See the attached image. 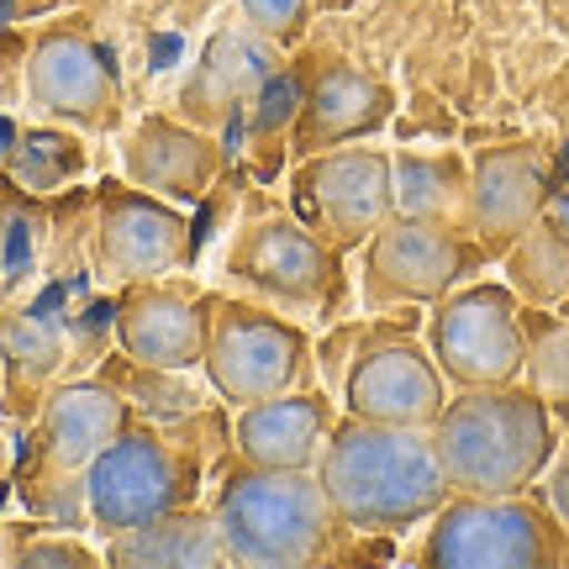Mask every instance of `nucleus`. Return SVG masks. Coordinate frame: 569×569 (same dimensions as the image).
<instances>
[{
	"instance_id": "23",
	"label": "nucleus",
	"mask_w": 569,
	"mask_h": 569,
	"mask_svg": "<svg viewBox=\"0 0 569 569\" xmlns=\"http://www.w3.org/2000/svg\"><path fill=\"white\" fill-rule=\"evenodd\" d=\"M517 290H528L532 301H569V238L553 227L532 222L517 243L507 248Z\"/></svg>"
},
{
	"instance_id": "8",
	"label": "nucleus",
	"mask_w": 569,
	"mask_h": 569,
	"mask_svg": "<svg viewBox=\"0 0 569 569\" xmlns=\"http://www.w3.org/2000/svg\"><path fill=\"white\" fill-rule=\"evenodd\" d=\"M301 206L338 253L369 243L396 217V159L348 142L311 153L301 169Z\"/></svg>"
},
{
	"instance_id": "14",
	"label": "nucleus",
	"mask_w": 569,
	"mask_h": 569,
	"mask_svg": "<svg viewBox=\"0 0 569 569\" xmlns=\"http://www.w3.org/2000/svg\"><path fill=\"white\" fill-rule=\"evenodd\" d=\"M232 274L280 306H322L338 280V248L317 227L301 222H259L232 248Z\"/></svg>"
},
{
	"instance_id": "24",
	"label": "nucleus",
	"mask_w": 569,
	"mask_h": 569,
	"mask_svg": "<svg viewBox=\"0 0 569 569\" xmlns=\"http://www.w3.org/2000/svg\"><path fill=\"white\" fill-rule=\"evenodd\" d=\"M0 343H6V359H11V380L17 386H38L48 380V369L59 365V327L48 317H11L0 327Z\"/></svg>"
},
{
	"instance_id": "29",
	"label": "nucleus",
	"mask_w": 569,
	"mask_h": 569,
	"mask_svg": "<svg viewBox=\"0 0 569 569\" xmlns=\"http://www.w3.org/2000/svg\"><path fill=\"white\" fill-rule=\"evenodd\" d=\"M90 559H96L90 549H80V543H53V538L21 549V565H90Z\"/></svg>"
},
{
	"instance_id": "13",
	"label": "nucleus",
	"mask_w": 569,
	"mask_h": 569,
	"mask_svg": "<svg viewBox=\"0 0 569 569\" xmlns=\"http://www.w3.org/2000/svg\"><path fill=\"white\" fill-rule=\"evenodd\" d=\"M549 206V163L528 142L480 148L469 163V232L486 253H507Z\"/></svg>"
},
{
	"instance_id": "10",
	"label": "nucleus",
	"mask_w": 569,
	"mask_h": 569,
	"mask_svg": "<svg viewBox=\"0 0 569 569\" xmlns=\"http://www.w3.org/2000/svg\"><path fill=\"white\" fill-rule=\"evenodd\" d=\"M27 101L42 117L84 132H111L122 122V80L84 32H42L27 53Z\"/></svg>"
},
{
	"instance_id": "22",
	"label": "nucleus",
	"mask_w": 569,
	"mask_h": 569,
	"mask_svg": "<svg viewBox=\"0 0 569 569\" xmlns=\"http://www.w3.org/2000/svg\"><path fill=\"white\" fill-rule=\"evenodd\" d=\"M396 211L465 232L469 227V169L453 153H438V159L407 153V159H396Z\"/></svg>"
},
{
	"instance_id": "27",
	"label": "nucleus",
	"mask_w": 569,
	"mask_h": 569,
	"mask_svg": "<svg viewBox=\"0 0 569 569\" xmlns=\"http://www.w3.org/2000/svg\"><path fill=\"white\" fill-rule=\"evenodd\" d=\"M301 80L296 74H269L264 90H259V111H253V127L259 138H274L284 127H296V111H301Z\"/></svg>"
},
{
	"instance_id": "7",
	"label": "nucleus",
	"mask_w": 569,
	"mask_h": 569,
	"mask_svg": "<svg viewBox=\"0 0 569 569\" xmlns=\"http://www.w3.org/2000/svg\"><path fill=\"white\" fill-rule=\"evenodd\" d=\"M480 264H486V248L469 243L459 227H438L396 211L365 243V296L369 306L443 301Z\"/></svg>"
},
{
	"instance_id": "3",
	"label": "nucleus",
	"mask_w": 569,
	"mask_h": 569,
	"mask_svg": "<svg viewBox=\"0 0 569 569\" xmlns=\"http://www.w3.org/2000/svg\"><path fill=\"white\" fill-rule=\"evenodd\" d=\"M217 528L227 559L259 569H301L322 559L332 532L343 528L327 501L317 469L243 465L217 496Z\"/></svg>"
},
{
	"instance_id": "20",
	"label": "nucleus",
	"mask_w": 569,
	"mask_h": 569,
	"mask_svg": "<svg viewBox=\"0 0 569 569\" xmlns=\"http://www.w3.org/2000/svg\"><path fill=\"white\" fill-rule=\"evenodd\" d=\"M127 427H132V411L111 386H96V380L63 386L42 401V422H38L42 459L53 469H69V475L90 469V459L106 443H117Z\"/></svg>"
},
{
	"instance_id": "30",
	"label": "nucleus",
	"mask_w": 569,
	"mask_h": 569,
	"mask_svg": "<svg viewBox=\"0 0 569 569\" xmlns=\"http://www.w3.org/2000/svg\"><path fill=\"white\" fill-rule=\"evenodd\" d=\"M549 507H553V517L569 528V448H565V459L553 465V486H549Z\"/></svg>"
},
{
	"instance_id": "11",
	"label": "nucleus",
	"mask_w": 569,
	"mask_h": 569,
	"mask_svg": "<svg viewBox=\"0 0 569 569\" xmlns=\"http://www.w3.org/2000/svg\"><path fill=\"white\" fill-rule=\"evenodd\" d=\"M190 259V222L153 190L111 184L96 201V264L106 280L142 284Z\"/></svg>"
},
{
	"instance_id": "21",
	"label": "nucleus",
	"mask_w": 569,
	"mask_h": 569,
	"mask_svg": "<svg viewBox=\"0 0 569 569\" xmlns=\"http://www.w3.org/2000/svg\"><path fill=\"white\" fill-rule=\"evenodd\" d=\"M222 559H227V543L217 517L184 511V507L111 538V565H127V569H211Z\"/></svg>"
},
{
	"instance_id": "18",
	"label": "nucleus",
	"mask_w": 569,
	"mask_h": 569,
	"mask_svg": "<svg viewBox=\"0 0 569 569\" xmlns=\"http://www.w3.org/2000/svg\"><path fill=\"white\" fill-rule=\"evenodd\" d=\"M127 180L138 190L169 196V201H201L211 180H217V142L169 117H148V122L127 138Z\"/></svg>"
},
{
	"instance_id": "1",
	"label": "nucleus",
	"mask_w": 569,
	"mask_h": 569,
	"mask_svg": "<svg viewBox=\"0 0 569 569\" xmlns=\"http://www.w3.org/2000/svg\"><path fill=\"white\" fill-rule=\"evenodd\" d=\"M317 480L338 522L353 532H401L432 522V511L453 496L432 448V427H396L369 417H348L327 432Z\"/></svg>"
},
{
	"instance_id": "6",
	"label": "nucleus",
	"mask_w": 569,
	"mask_h": 569,
	"mask_svg": "<svg viewBox=\"0 0 569 569\" xmlns=\"http://www.w3.org/2000/svg\"><path fill=\"white\" fill-rule=\"evenodd\" d=\"M306 332L259 306L222 301L211 306V343H206V380L232 407H253L269 396L301 386L306 375Z\"/></svg>"
},
{
	"instance_id": "12",
	"label": "nucleus",
	"mask_w": 569,
	"mask_h": 569,
	"mask_svg": "<svg viewBox=\"0 0 569 569\" xmlns=\"http://www.w3.org/2000/svg\"><path fill=\"white\" fill-rule=\"evenodd\" d=\"M343 407L348 417H369V422L432 427L448 407V380L438 359L411 338H375L348 369Z\"/></svg>"
},
{
	"instance_id": "28",
	"label": "nucleus",
	"mask_w": 569,
	"mask_h": 569,
	"mask_svg": "<svg viewBox=\"0 0 569 569\" xmlns=\"http://www.w3.org/2000/svg\"><path fill=\"white\" fill-rule=\"evenodd\" d=\"M243 6L248 27H259L264 38H296L306 27V11H311V0H238Z\"/></svg>"
},
{
	"instance_id": "5",
	"label": "nucleus",
	"mask_w": 569,
	"mask_h": 569,
	"mask_svg": "<svg viewBox=\"0 0 569 569\" xmlns=\"http://www.w3.org/2000/svg\"><path fill=\"white\" fill-rule=\"evenodd\" d=\"M432 359L443 369L448 386L480 390V386H511L528 375V322L511 284H465L448 290L432 327H427Z\"/></svg>"
},
{
	"instance_id": "25",
	"label": "nucleus",
	"mask_w": 569,
	"mask_h": 569,
	"mask_svg": "<svg viewBox=\"0 0 569 569\" xmlns=\"http://www.w3.org/2000/svg\"><path fill=\"white\" fill-rule=\"evenodd\" d=\"M528 375L532 390L549 396V407L569 411V317H543L528 327Z\"/></svg>"
},
{
	"instance_id": "15",
	"label": "nucleus",
	"mask_w": 569,
	"mask_h": 569,
	"mask_svg": "<svg viewBox=\"0 0 569 569\" xmlns=\"http://www.w3.org/2000/svg\"><path fill=\"white\" fill-rule=\"evenodd\" d=\"M211 306L217 301H196L184 290H169L159 280L122 284V301H117V343L138 369H196L206 359L211 343Z\"/></svg>"
},
{
	"instance_id": "26",
	"label": "nucleus",
	"mask_w": 569,
	"mask_h": 569,
	"mask_svg": "<svg viewBox=\"0 0 569 569\" xmlns=\"http://www.w3.org/2000/svg\"><path fill=\"white\" fill-rule=\"evenodd\" d=\"M11 169H17V180L27 190H59L69 174H80V148L69 138H59V132H27L17 142Z\"/></svg>"
},
{
	"instance_id": "9",
	"label": "nucleus",
	"mask_w": 569,
	"mask_h": 569,
	"mask_svg": "<svg viewBox=\"0 0 569 569\" xmlns=\"http://www.w3.org/2000/svg\"><path fill=\"white\" fill-rule=\"evenodd\" d=\"M84 507H90V522L106 538L142 528L163 511H180L184 469L174 459V448L153 432H142V427H127L122 438L106 443L84 469Z\"/></svg>"
},
{
	"instance_id": "2",
	"label": "nucleus",
	"mask_w": 569,
	"mask_h": 569,
	"mask_svg": "<svg viewBox=\"0 0 569 569\" xmlns=\"http://www.w3.org/2000/svg\"><path fill=\"white\" fill-rule=\"evenodd\" d=\"M432 448L459 496H522L553 465L559 427L549 396L511 380L448 401L432 422Z\"/></svg>"
},
{
	"instance_id": "17",
	"label": "nucleus",
	"mask_w": 569,
	"mask_h": 569,
	"mask_svg": "<svg viewBox=\"0 0 569 569\" xmlns=\"http://www.w3.org/2000/svg\"><path fill=\"white\" fill-rule=\"evenodd\" d=\"M332 432V411L311 390H284L253 407H238V453L264 469H317Z\"/></svg>"
},
{
	"instance_id": "19",
	"label": "nucleus",
	"mask_w": 569,
	"mask_h": 569,
	"mask_svg": "<svg viewBox=\"0 0 569 569\" xmlns=\"http://www.w3.org/2000/svg\"><path fill=\"white\" fill-rule=\"evenodd\" d=\"M274 74V38H264L259 27H227L206 42L196 74L184 84V106L201 117V122H222L232 111H243L264 80Z\"/></svg>"
},
{
	"instance_id": "16",
	"label": "nucleus",
	"mask_w": 569,
	"mask_h": 569,
	"mask_svg": "<svg viewBox=\"0 0 569 569\" xmlns=\"http://www.w3.org/2000/svg\"><path fill=\"white\" fill-rule=\"evenodd\" d=\"M390 106H396V96H390L386 80H375V74L353 69V63H327L322 74L306 84L290 142H296L301 159L343 148V142H359L390 122Z\"/></svg>"
},
{
	"instance_id": "4",
	"label": "nucleus",
	"mask_w": 569,
	"mask_h": 569,
	"mask_svg": "<svg viewBox=\"0 0 569 569\" xmlns=\"http://www.w3.org/2000/svg\"><path fill=\"white\" fill-rule=\"evenodd\" d=\"M432 569H543L569 565V528L528 496H448L422 543Z\"/></svg>"
}]
</instances>
